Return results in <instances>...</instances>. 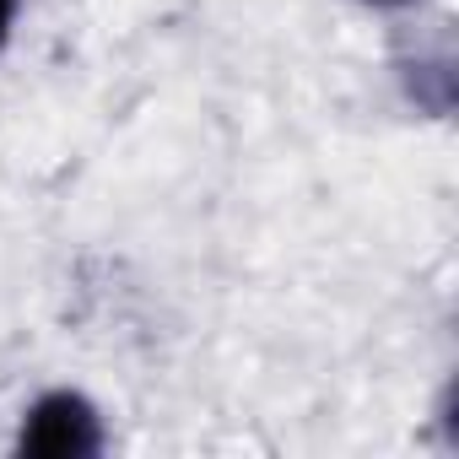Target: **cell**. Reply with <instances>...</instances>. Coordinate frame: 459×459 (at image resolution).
<instances>
[{
  "instance_id": "cell-1",
  "label": "cell",
  "mask_w": 459,
  "mask_h": 459,
  "mask_svg": "<svg viewBox=\"0 0 459 459\" xmlns=\"http://www.w3.org/2000/svg\"><path fill=\"white\" fill-rule=\"evenodd\" d=\"M17 448L22 454H44V459H82V454L103 448V421H98V411L82 394L55 389V394H44V400L28 405Z\"/></svg>"
},
{
  "instance_id": "cell-3",
  "label": "cell",
  "mask_w": 459,
  "mask_h": 459,
  "mask_svg": "<svg viewBox=\"0 0 459 459\" xmlns=\"http://www.w3.org/2000/svg\"><path fill=\"white\" fill-rule=\"evenodd\" d=\"M368 6H411V0H368Z\"/></svg>"
},
{
  "instance_id": "cell-2",
  "label": "cell",
  "mask_w": 459,
  "mask_h": 459,
  "mask_svg": "<svg viewBox=\"0 0 459 459\" xmlns=\"http://www.w3.org/2000/svg\"><path fill=\"white\" fill-rule=\"evenodd\" d=\"M17 12H22V0H0V44L12 39V22H17Z\"/></svg>"
}]
</instances>
